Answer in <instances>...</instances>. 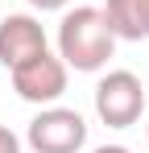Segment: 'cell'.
<instances>
[{"instance_id":"obj_1","label":"cell","mask_w":149,"mask_h":153,"mask_svg":"<svg viewBox=\"0 0 149 153\" xmlns=\"http://www.w3.org/2000/svg\"><path fill=\"white\" fill-rule=\"evenodd\" d=\"M116 42H120V37L112 33L104 8L83 4V8L62 13V21H58V58H62L71 71H83V75L104 71L108 58L116 54Z\"/></svg>"},{"instance_id":"obj_2","label":"cell","mask_w":149,"mask_h":153,"mask_svg":"<svg viewBox=\"0 0 149 153\" xmlns=\"http://www.w3.org/2000/svg\"><path fill=\"white\" fill-rule=\"evenodd\" d=\"M25 141H29L33 153H83V145H87V120L74 108L50 103V108H42L29 120Z\"/></svg>"},{"instance_id":"obj_3","label":"cell","mask_w":149,"mask_h":153,"mask_svg":"<svg viewBox=\"0 0 149 153\" xmlns=\"http://www.w3.org/2000/svg\"><path fill=\"white\" fill-rule=\"evenodd\" d=\"M145 112V87L133 71H108L95 83V116L108 128H133Z\"/></svg>"},{"instance_id":"obj_4","label":"cell","mask_w":149,"mask_h":153,"mask_svg":"<svg viewBox=\"0 0 149 153\" xmlns=\"http://www.w3.org/2000/svg\"><path fill=\"white\" fill-rule=\"evenodd\" d=\"M13 75V91L21 95L25 103H37V108H50V103L62 100V91H66V75H71V66L58 58V54H33L29 62L21 66H13L8 71Z\"/></svg>"},{"instance_id":"obj_5","label":"cell","mask_w":149,"mask_h":153,"mask_svg":"<svg viewBox=\"0 0 149 153\" xmlns=\"http://www.w3.org/2000/svg\"><path fill=\"white\" fill-rule=\"evenodd\" d=\"M42 50H50V42H46V29H42L37 17L8 13V17L0 21V66H4V71L29 62L33 54H42Z\"/></svg>"},{"instance_id":"obj_6","label":"cell","mask_w":149,"mask_h":153,"mask_svg":"<svg viewBox=\"0 0 149 153\" xmlns=\"http://www.w3.org/2000/svg\"><path fill=\"white\" fill-rule=\"evenodd\" d=\"M104 17L120 42H149V0H108Z\"/></svg>"},{"instance_id":"obj_7","label":"cell","mask_w":149,"mask_h":153,"mask_svg":"<svg viewBox=\"0 0 149 153\" xmlns=\"http://www.w3.org/2000/svg\"><path fill=\"white\" fill-rule=\"evenodd\" d=\"M0 153H21V137L4 124H0Z\"/></svg>"},{"instance_id":"obj_8","label":"cell","mask_w":149,"mask_h":153,"mask_svg":"<svg viewBox=\"0 0 149 153\" xmlns=\"http://www.w3.org/2000/svg\"><path fill=\"white\" fill-rule=\"evenodd\" d=\"M29 4H33L37 13H58V8H66L71 0H29Z\"/></svg>"},{"instance_id":"obj_9","label":"cell","mask_w":149,"mask_h":153,"mask_svg":"<svg viewBox=\"0 0 149 153\" xmlns=\"http://www.w3.org/2000/svg\"><path fill=\"white\" fill-rule=\"evenodd\" d=\"M91 153H128L124 145H99V149H91Z\"/></svg>"},{"instance_id":"obj_10","label":"cell","mask_w":149,"mask_h":153,"mask_svg":"<svg viewBox=\"0 0 149 153\" xmlns=\"http://www.w3.org/2000/svg\"><path fill=\"white\" fill-rule=\"evenodd\" d=\"M145 141H149V120H145Z\"/></svg>"}]
</instances>
